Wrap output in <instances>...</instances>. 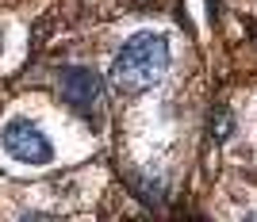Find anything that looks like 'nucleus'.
<instances>
[{
	"mask_svg": "<svg viewBox=\"0 0 257 222\" xmlns=\"http://www.w3.org/2000/svg\"><path fill=\"white\" fill-rule=\"evenodd\" d=\"M242 222H257V211H249V214H242Z\"/></svg>",
	"mask_w": 257,
	"mask_h": 222,
	"instance_id": "6",
	"label": "nucleus"
},
{
	"mask_svg": "<svg viewBox=\"0 0 257 222\" xmlns=\"http://www.w3.org/2000/svg\"><path fill=\"white\" fill-rule=\"evenodd\" d=\"M211 130H215V138H226V130H230V119H226V111H219V123L211 119Z\"/></svg>",
	"mask_w": 257,
	"mask_h": 222,
	"instance_id": "4",
	"label": "nucleus"
},
{
	"mask_svg": "<svg viewBox=\"0 0 257 222\" xmlns=\"http://www.w3.org/2000/svg\"><path fill=\"white\" fill-rule=\"evenodd\" d=\"M20 222H62V218H54V214H39V211H31V214H20Z\"/></svg>",
	"mask_w": 257,
	"mask_h": 222,
	"instance_id": "5",
	"label": "nucleus"
},
{
	"mask_svg": "<svg viewBox=\"0 0 257 222\" xmlns=\"http://www.w3.org/2000/svg\"><path fill=\"white\" fill-rule=\"evenodd\" d=\"M0 142H4V149H8L12 157L23 161V165H50V157H54L50 138L35 127L31 119H12L8 127H4V134H0Z\"/></svg>",
	"mask_w": 257,
	"mask_h": 222,
	"instance_id": "3",
	"label": "nucleus"
},
{
	"mask_svg": "<svg viewBox=\"0 0 257 222\" xmlns=\"http://www.w3.org/2000/svg\"><path fill=\"white\" fill-rule=\"evenodd\" d=\"M58 92H62V104L73 107L81 119L96 123L107 111V96H104V81L96 77V69L88 65H62L58 69Z\"/></svg>",
	"mask_w": 257,
	"mask_h": 222,
	"instance_id": "2",
	"label": "nucleus"
},
{
	"mask_svg": "<svg viewBox=\"0 0 257 222\" xmlns=\"http://www.w3.org/2000/svg\"><path fill=\"white\" fill-rule=\"evenodd\" d=\"M192 222H200V218H192Z\"/></svg>",
	"mask_w": 257,
	"mask_h": 222,
	"instance_id": "7",
	"label": "nucleus"
},
{
	"mask_svg": "<svg viewBox=\"0 0 257 222\" xmlns=\"http://www.w3.org/2000/svg\"><path fill=\"white\" fill-rule=\"evenodd\" d=\"M169 69V39L158 31H139L131 35L123 50L111 62V85L127 96H139L154 88Z\"/></svg>",
	"mask_w": 257,
	"mask_h": 222,
	"instance_id": "1",
	"label": "nucleus"
}]
</instances>
